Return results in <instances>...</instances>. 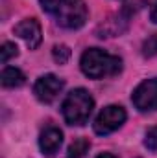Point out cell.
<instances>
[{
  "mask_svg": "<svg viewBox=\"0 0 157 158\" xmlns=\"http://www.w3.org/2000/svg\"><path fill=\"white\" fill-rule=\"evenodd\" d=\"M65 83L63 79H59L54 74H46V76H41L35 85H34V94L35 98L39 99L41 103H52L63 90Z\"/></svg>",
  "mask_w": 157,
  "mask_h": 158,
  "instance_id": "6",
  "label": "cell"
},
{
  "mask_svg": "<svg viewBox=\"0 0 157 158\" xmlns=\"http://www.w3.org/2000/svg\"><path fill=\"white\" fill-rule=\"evenodd\" d=\"M128 24H129V13H128V7H126L120 13H115L107 20H104L98 26L96 35L100 39H104V37H117V35L124 33L128 30Z\"/></svg>",
  "mask_w": 157,
  "mask_h": 158,
  "instance_id": "7",
  "label": "cell"
},
{
  "mask_svg": "<svg viewBox=\"0 0 157 158\" xmlns=\"http://www.w3.org/2000/svg\"><path fill=\"white\" fill-rule=\"evenodd\" d=\"M15 35L26 42V46L30 50H35L43 40V31H41V24L35 19H24L15 26Z\"/></svg>",
  "mask_w": 157,
  "mask_h": 158,
  "instance_id": "8",
  "label": "cell"
},
{
  "mask_svg": "<svg viewBox=\"0 0 157 158\" xmlns=\"http://www.w3.org/2000/svg\"><path fill=\"white\" fill-rule=\"evenodd\" d=\"M126 121V110L120 107V105H109L105 109L100 110V114L96 116L92 127H94V132L96 134H111L115 132L117 129H120Z\"/></svg>",
  "mask_w": 157,
  "mask_h": 158,
  "instance_id": "4",
  "label": "cell"
},
{
  "mask_svg": "<svg viewBox=\"0 0 157 158\" xmlns=\"http://www.w3.org/2000/svg\"><path fill=\"white\" fill-rule=\"evenodd\" d=\"M131 101L137 110L141 112H154L157 110V79L142 81L131 96Z\"/></svg>",
  "mask_w": 157,
  "mask_h": 158,
  "instance_id": "5",
  "label": "cell"
},
{
  "mask_svg": "<svg viewBox=\"0 0 157 158\" xmlns=\"http://www.w3.org/2000/svg\"><path fill=\"white\" fill-rule=\"evenodd\" d=\"M52 57H54V61H56L57 64H65V63L70 59V50H69V46H65V44H57V46H54V50H52Z\"/></svg>",
  "mask_w": 157,
  "mask_h": 158,
  "instance_id": "13",
  "label": "cell"
},
{
  "mask_svg": "<svg viewBox=\"0 0 157 158\" xmlns=\"http://www.w3.org/2000/svg\"><path fill=\"white\" fill-rule=\"evenodd\" d=\"M94 109V99L85 88H74L67 94L61 105L63 118L69 125H83Z\"/></svg>",
  "mask_w": 157,
  "mask_h": 158,
  "instance_id": "3",
  "label": "cell"
},
{
  "mask_svg": "<svg viewBox=\"0 0 157 158\" xmlns=\"http://www.w3.org/2000/svg\"><path fill=\"white\" fill-rule=\"evenodd\" d=\"M0 81H2V86L4 88H17V86H22L24 85L26 77H24L22 70H19L15 66H6L2 70Z\"/></svg>",
  "mask_w": 157,
  "mask_h": 158,
  "instance_id": "10",
  "label": "cell"
},
{
  "mask_svg": "<svg viewBox=\"0 0 157 158\" xmlns=\"http://www.w3.org/2000/svg\"><path fill=\"white\" fill-rule=\"evenodd\" d=\"M41 7L67 30H78L87 20V6L83 0H39Z\"/></svg>",
  "mask_w": 157,
  "mask_h": 158,
  "instance_id": "1",
  "label": "cell"
},
{
  "mask_svg": "<svg viewBox=\"0 0 157 158\" xmlns=\"http://www.w3.org/2000/svg\"><path fill=\"white\" fill-rule=\"evenodd\" d=\"M79 66L87 77L104 79L117 76L122 70V59L100 50V48H89L83 52V55L79 59Z\"/></svg>",
  "mask_w": 157,
  "mask_h": 158,
  "instance_id": "2",
  "label": "cell"
},
{
  "mask_svg": "<svg viewBox=\"0 0 157 158\" xmlns=\"http://www.w3.org/2000/svg\"><path fill=\"white\" fill-rule=\"evenodd\" d=\"M144 53H146V55H155L157 53V35H154L150 40H146V44H144Z\"/></svg>",
  "mask_w": 157,
  "mask_h": 158,
  "instance_id": "15",
  "label": "cell"
},
{
  "mask_svg": "<svg viewBox=\"0 0 157 158\" xmlns=\"http://www.w3.org/2000/svg\"><path fill=\"white\" fill-rule=\"evenodd\" d=\"M63 143V132L57 127H46L39 136V147L44 156H56Z\"/></svg>",
  "mask_w": 157,
  "mask_h": 158,
  "instance_id": "9",
  "label": "cell"
},
{
  "mask_svg": "<svg viewBox=\"0 0 157 158\" xmlns=\"http://www.w3.org/2000/svg\"><path fill=\"white\" fill-rule=\"evenodd\" d=\"M144 145L152 153H157V127H150L144 136Z\"/></svg>",
  "mask_w": 157,
  "mask_h": 158,
  "instance_id": "14",
  "label": "cell"
},
{
  "mask_svg": "<svg viewBox=\"0 0 157 158\" xmlns=\"http://www.w3.org/2000/svg\"><path fill=\"white\" fill-rule=\"evenodd\" d=\"M91 149V142L87 138H78L70 143L69 151H67V158H83Z\"/></svg>",
  "mask_w": 157,
  "mask_h": 158,
  "instance_id": "11",
  "label": "cell"
},
{
  "mask_svg": "<svg viewBox=\"0 0 157 158\" xmlns=\"http://www.w3.org/2000/svg\"><path fill=\"white\" fill-rule=\"evenodd\" d=\"M150 19H152V22L157 24V0L152 4V9H150Z\"/></svg>",
  "mask_w": 157,
  "mask_h": 158,
  "instance_id": "16",
  "label": "cell"
},
{
  "mask_svg": "<svg viewBox=\"0 0 157 158\" xmlns=\"http://www.w3.org/2000/svg\"><path fill=\"white\" fill-rule=\"evenodd\" d=\"M96 158H117L115 155H111V153H104V155H98Z\"/></svg>",
  "mask_w": 157,
  "mask_h": 158,
  "instance_id": "17",
  "label": "cell"
},
{
  "mask_svg": "<svg viewBox=\"0 0 157 158\" xmlns=\"http://www.w3.org/2000/svg\"><path fill=\"white\" fill-rule=\"evenodd\" d=\"M19 55V48H17V44H13V42H4L2 44V48H0V61L6 64L7 61H11L13 57H17Z\"/></svg>",
  "mask_w": 157,
  "mask_h": 158,
  "instance_id": "12",
  "label": "cell"
}]
</instances>
